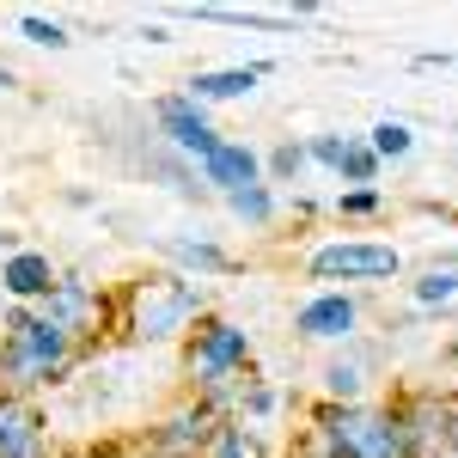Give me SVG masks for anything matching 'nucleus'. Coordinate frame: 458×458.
<instances>
[{"instance_id":"obj_7","label":"nucleus","mask_w":458,"mask_h":458,"mask_svg":"<svg viewBox=\"0 0 458 458\" xmlns=\"http://www.w3.org/2000/svg\"><path fill=\"white\" fill-rule=\"evenodd\" d=\"M202 165H208V183H220V190H250V183H257V159H250V147H226V141H220Z\"/></svg>"},{"instance_id":"obj_13","label":"nucleus","mask_w":458,"mask_h":458,"mask_svg":"<svg viewBox=\"0 0 458 458\" xmlns=\"http://www.w3.org/2000/svg\"><path fill=\"white\" fill-rule=\"evenodd\" d=\"M208 458H263V440H257L245 422H233V428H220V434H214Z\"/></svg>"},{"instance_id":"obj_11","label":"nucleus","mask_w":458,"mask_h":458,"mask_svg":"<svg viewBox=\"0 0 458 458\" xmlns=\"http://www.w3.org/2000/svg\"><path fill=\"white\" fill-rule=\"evenodd\" d=\"M263 80V68H220V73H196L190 80V98H239Z\"/></svg>"},{"instance_id":"obj_9","label":"nucleus","mask_w":458,"mask_h":458,"mask_svg":"<svg viewBox=\"0 0 458 458\" xmlns=\"http://www.w3.org/2000/svg\"><path fill=\"white\" fill-rule=\"evenodd\" d=\"M349 324H354V306L343 293H324V300H312V306L300 312V330H306V336H349Z\"/></svg>"},{"instance_id":"obj_19","label":"nucleus","mask_w":458,"mask_h":458,"mask_svg":"<svg viewBox=\"0 0 458 458\" xmlns=\"http://www.w3.org/2000/svg\"><path fill=\"white\" fill-rule=\"evenodd\" d=\"M343 172H349L354 183H367V177H373V147L354 141V147H349V159H343Z\"/></svg>"},{"instance_id":"obj_24","label":"nucleus","mask_w":458,"mask_h":458,"mask_svg":"<svg viewBox=\"0 0 458 458\" xmlns=\"http://www.w3.org/2000/svg\"><path fill=\"white\" fill-rule=\"evenodd\" d=\"M343 208H349V214H367V208H373V190H354V196L343 202Z\"/></svg>"},{"instance_id":"obj_10","label":"nucleus","mask_w":458,"mask_h":458,"mask_svg":"<svg viewBox=\"0 0 458 458\" xmlns=\"http://www.w3.org/2000/svg\"><path fill=\"white\" fill-rule=\"evenodd\" d=\"M43 318H49V324H55V330H80V324H86V318H92V293H86V287L80 282H62V287H49V306H43Z\"/></svg>"},{"instance_id":"obj_22","label":"nucleus","mask_w":458,"mask_h":458,"mask_svg":"<svg viewBox=\"0 0 458 458\" xmlns=\"http://www.w3.org/2000/svg\"><path fill=\"white\" fill-rule=\"evenodd\" d=\"M300 159H306L300 147H282V153H276V172H282V177H293V172H300Z\"/></svg>"},{"instance_id":"obj_26","label":"nucleus","mask_w":458,"mask_h":458,"mask_svg":"<svg viewBox=\"0 0 458 458\" xmlns=\"http://www.w3.org/2000/svg\"><path fill=\"white\" fill-rule=\"evenodd\" d=\"M0 245H6V233H0Z\"/></svg>"},{"instance_id":"obj_3","label":"nucleus","mask_w":458,"mask_h":458,"mask_svg":"<svg viewBox=\"0 0 458 458\" xmlns=\"http://www.w3.org/2000/svg\"><path fill=\"white\" fill-rule=\"evenodd\" d=\"M330 458H410V428L397 416H373V410H349L324 434Z\"/></svg>"},{"instance_id":"obj_14","label":"nucleus","mask_w":458,"mask_h":458,"mask_svg":"<svg viewBox=\"0 0 458 458\" xmlns=\"http://www.w3.org/2000/svg\"><path fill=\"white\" fill-rule=\"evenodd\" d=\"M373 153H391V159L410 153V129H403V123H379V129H373Z\"/></svg>"},{"instance_id":"obj_27","label":"nucleus","mask_w":458,"mask_h":458,"mask_svg":"<svg viewBox=\"0 0 458 458\" xmlns=\"http://www.w3.org/2000/svg\"><path fill=\"white\" fill-rule=\"evenodd\" d=\"M453 440H458V428H453Z\"/></svg>"},{"instance_id":"obj_8","label":"nucleus","mask_w":458,"mask_h":458,"mask_svg":"<svg viewBox=\"0 0 458 458\" xmlns=\"http://www.w3.org/2000/svg\"><path fill=\"white\" fill-rule=\"evenodd\" d=\"M37 453V410L0 403V458H31Z\"/></svg>"},{"instance_id":"obj_15","label":"nucleus","mask_w":458,"mask_h":458,"mask_svg":"<svg viewBox=\"0 0 458 458\" xmlns=\"http://www.w3.org/2000/svg\"><path fill=\"white\" fill-rule=\"evenodd\" d=\"M416 293H422V300H458V269H434Z\"/></svg>"},{"instance_id":"obj_4","label":"nucleus","mask_w":458,"mask_h":458,"mask_svg":"<svg viewBox=\"0 0 458 458\" xmlns=\"http://www.w3.org/2000/svg\"><path fill=\"white\" fill-rule=\"evenodd\" d=\"M239 367H245V330H233V324H208L202 343H196V373H202L208 386H226Z\"/></svg>"},{"instance_id":"obj_6","label":"nucleus","mask_w":458,"mask_h":458,"mask_svg":"<svg viewBox=\"0 0 458 458\" xmlns=\"http://www.w3.org/2000/svg\"><path fill=\"white\" fill-rule=\"evenodd\" d=\"M159 129H165V135H172L177 147H190V153H202V159H208L214 147V135H208V123H202V110H196V98H165V105H159Z\"/></svg>"},{"instance_id":"obj_1","label":"nucleus","mask_w":458,"mask_h":458,"mask_svg":"<svg viewBox=\"0 0 458 458\" xmlns=\"http://www.w3.org/2000/svg\"><path fill=\"white\" fill-rule=\"evenodd\" d=\"M196 306H202V293L190 282H177V276H147V282L135 287V300H129V330H135L141 343H165V336H177V330L196 318Z\"/></svg>"},{"instance_id":"obj_25","label":"nucleus","mask_w":458,"mask_h":458,"mask_svg":"<svg viewBox=\"0 0 458 458\" xmlns=\"http://www.w3.org/2000/svg\"><path fill=\"white\" fill-rule=\"evenodd\" d=\"M453 360H458V343H453Z\"/></svg>"},{"instance_id":"obj_21","label":"nucleus","mask_w":458,"mask_h":458,"mask_svg":"<svg viewBox=\"0 0 458 458\" xmlns=\"http://www.w3.org/2000/svg\"><path fill=\"white\" fill-rule=\"evenodd\" d=\"M349 147H354L349 135H343V141H336V135H324V141H318L312 153H318V159H324V165H343V159H349Z\"/></svg>"},{"instance_id":"obj_12","label":"nucleus","mask_w":458,"mask_h":458,"mask_svg":"<svg viewBox=\"0 0 458 458\" xmlns=\"http://www.w3.org/2000/svg\"><path fill=\"white\" fill-rule=\"evenodd\" d=\"M6 287L31 300V293H49V287H55V276H49V263H43V257H31V250H25V257H13V263H6Z\"/></svg>"},{"instance_id":"obj_17","label":"nucleus","mask_w":458,"mask_h":458,"mask_svg":"<svg viewBox=\"0 0 458 458\" xmlns=\"http://www.w3.org/2000/svg\"><path fill=\"white\" fill-rule=\"evenodd\" d=\"M233 208L245 214V220H263V214H269V196L250 183V190H233Z\"/></svg>"},{"instance_id":"obj_5","label":"nucleus","mask_w":458,"mask_h":458,"mask_svg":"<svg viewBox=\"0 0 458 458\" xmlns=\"http://www.w3.org/2000/svg\"><path fill=\"white\" fill-rule=\"evenodd\" d=\"M397 250L386 245H324L312 257V276H391Z\"/></svg>"},{"instance_id":"obj_23","label":"nucleus","mask_w":458,"mask_h":458,"mask_svg":"<svg viewBox=\"0 0 458 458\" xmlns=\"http://www.w3.org/2000/svg\"><path fill=\"white\" fill-rule=\"evenodd\" d=\"M360 379H354V367H330V391H354Z\"/></svg>"},{"instance_id":"obj_2","label":"nucleus","mask_w":458,"mask_h":458,"mask_svg":"<svg viewBox=\"0 0 458 458\" xmlns=\"http://www.w3.org/2000/svg\"><path fill=\"white\" fill-rule=\"evenodd\" d=\"M68 367V330H55L49 318H13V336H6V373L19 386L37 379H55Z\"/></svg>"},{"instance_id":"obj_18","label":"nucleus","mask_w":458,"mask_h":458,"mask_svg":"<svg viewBox=\"0 0 458 458\" xmlns=\"http://www.w3.org/2000/svg\"><path fill=\"white\" fill-rule=\"evenodd\" d=\"M202 422H208V416H177V422H172V434H165V446L177 453V446H190V440H202Z\"/></svg>"},{"instance_id":"obj_20","label":"nucleus","mask_w":458,"mask_h":458,"mask_svg":"<svg viewBox=\"0 0 458 458\" xmlns=\"http://www.w3.org/2000/svg\"><path fill=\"white\" fill-rule=\"evenodd\" d=\"M25 37H31V43H49V49H62V43H68V31H62V25H49V19H25Z\"/></svg>"},{"instance_id":"obj_16","label":"nucleus","mask_w":458,"mask_h":458,"mask_svg":"<svg viewBox=\"0 0 458 458\" xmlns=\"http://www.w3.org/2000/svg\"><path fill=\"white\" fill-rule=\"evenodd\" d=\"M177 257H183V263H196V269H226V257H220V250L214 245H183V239H177Z\"/></svg>"}]
</instances>
